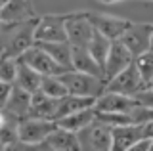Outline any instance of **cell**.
Segmentation results:
<instances>
[{"label":"cell","mask_w":153,"mask_h":151,"mask_svg":"<svg viewBox=\"0 0 153 151\" xmlns=\"http://www.w3.org/2000/svg\"><path fill=\"white\" fill-rule=\"evenodd\" d=\"M29 17H35L31 0H10L0 6V21H23Z\"/></svg>","instance_id":"cell-18"},{"label":"cell","mask_w":153,"mask_h":151,"mask_svg":"<svg viewBox=\"0 0 153 151\" xmlns=\"http://www.w3.org/2000/svg\"><path fill=\"white\" fill-rule=\"evenodd\" d=\"M69 13H48L38 17L36 42H63L67 40L65 23Z\"/></svg>","instance_id":"cell-5"},{"label":"cell","mask_w":153,"mask_h":151,"mask_svg":"<svg viewBox=\"0 0 153 151\" xmlns=\"http://www.w3.org/2000/svg\"><path fill=\"white\" fill-rule=\"evenodd\" d=\"M36 25L38 17H29L23 21H2V58H19L31 46L36 44Z\"/></svg>","instance_id":"cell-1"},{"label":"cell","mask_w":153,"mask_h":151,"mask_svg":"<svg viewBox=\"0 0 153 151\" xmlns=\"http://www.w3.org/2000/svg\"><path fill=\"white\" fill-rule=\"evenodd\" d=\"M151 33H153V25L151 23H130L124 35L121 36V40L124 46L136 56L143 54V52L151 50Z\"/></svg>","instance_id":"cell-7"},{"label":"cell","mask_w":153,"mask_h":151,"mask_svg":"<svg viewBox=\"0 0 153 151\" xmlns=\"http://www.w3.org/2000/svg\"><path fill=\"white\" fill-rule=\"evenodd\" d=\"M80 151H113V126L100 121L98 117L86 128L76 132Z\"/></svg>","instance_id":"cell-3"},{"label":"cell","mask_w":153,"mask_h":151,"mask_svg":"<svg viewBox=\"0 0 153 151\" xmlns=\"http://www.w3.org/2000/svg\"><path fill=\"white\" fill-rule=\"evenodd\" d=\"M40 90L44 94H48V96H52V98H57V100H61L63 96L69 94V90H67L65 82L61 81L59 75H46V77L42 78Z\"/></svg>","instance_id":"cell-25"},{"label":"cell","mask_w":153,"mask_h":151,"mask_svg":"<svg viewBox=\"0 0 153 151\" xmlns=\"http://www.w3.org/2000/svg\"><path fill=\"white\" fill-rule=\"evenodd\" d=\"M96 100L98 98H92V96H79V94H67L59 100V107H57V115H56V121L61 119V117H67L71 113H76L80 109H88V107H94L96 105Z\"/></svg>","instance_id":"cell-19"},{"label":"cell","mask_w":153,"mask_h":151,"mask_svg":"<svg viewBox=\"0 0 153 151\" xmlns=\"http://www.w3.org/2000/svg\"><path fill=\"white\" fill-rule=\"evenodd\" d=\"M57 128V122L50 119L27 117L19 121V144L16 149H36Z\"/></svg>","instance_id":"cell-2"},{"label":"cell","mask_w":153,"mask_h":151,"mask_svg":"<svg viewBox=\"0 0 153 151\" xmlns=\"http://www.w3.org/2000/svg\"><path fill=\"white\" fill-rule=\"evenodd\" d=\"M40 48H44L59 65L65 69H73V44L69 40L63 42H36Z\"/></svg>","instance_id":"cell-20"},{"label":"cell","mask_w":153,"mask_h":151,"mask_svg":"<svg viewBox=\"0 0 153 151\" xmlns=\"http://www.w3.org/2000/svg\"><path fill=\"white\" fill-rule=\"evenodd\" d=\"M134 63H136V69H138V73H140L143 84L147 86V84L153 81V50H147V52H143V54L136 56V58H134Z\"/></svg>","instance_id":"cell-26"},{"label":"cell","mask_w":153,"mask_h":151,"mask_svg":"<svg viewBox=\"0 0 153 151\" xmlns=\"http://www.w3.org/2000/svg\"><path fill=\"white\" fill-rule=\"evenodd\" d=\"M19 59H21L23 63L31 65L33 69H36L38 73H42L44 77L46 75H63L65 71H71V69H65L63 65H59L44 48H40L38 44L31 46L23 56H19Z\"/></svg>","instance_id":"cell-8"},{"label":"cell","mask_w":153,"mask_h":151,"mask_svg":"<svg viewBox=\"0 0 153 151\" xmlns=\"http://www.w3.org/2000/svg\"><path fill=\"white\" fill-rule=\"evenodd\" d=\"M96 117L100 121L107 122L109 126H123V124H130L134 122L132 113H123V111H96Z\"/></svg>","instance_id":"cell-27"},{"label":"cell","mask_w":153,"mask_h":151,"mask_svg":"<svg viewBox=\"0 0 153 151\" xmlns=\"http://www.w3.org/2000/svg\"><path fill=\"white\" fill-rule=\"evenodd\" d=\"M147 86H151V88H153V81H151V82H149V84H147Z\"/></svg>","instance_id":"cell-37"},{"label":"cell","mask_w":153,"mask_h":151,"mask_svg":"<svg viewBox=\"0 0 153 151\" xmlns=\"http://www.w3.org/2000/svg\"><path fill=\"white\" fill-rule=\"evenodd\" d=\"M151 151H153V145H151Z\"/></svg>","instance_id":"cell-38"},{"label":"cell","mask_w":153,"mask_h":151,"mask_svg":"<svg viewBox=\"0 0 153 151\" xmlns=\"http://www.w3.org/2000/svg\"><path fill=\"white\" fill-rule=\"evenodd\" d=\"M13 84H16V82H4V81H0V107H4V105H6V101L10 100L12 90H13Z\"/></svg>","instance_id":"cell-31"},{"label":"cell","mask_w":153,"mask_h":151,"mask_svg":"<svg viewBox=\"0 0 153 151\" xmlns=\"http://www.w3.org/2000/svg\"><path fill=\"white\" fill-rule=\"evenodd\" d=\"M132 119L134 122H146V121H153V107L147 109V107H136L132 111Z\"/></svg>","instance_id":"cell-30"},{"label":"cell","mask_w":153,"mask_h":151,"mask_svg":"<svg viewBox=\"0 0 153 151\" xmlns=\"http://www.w3.org/2000/svg\"><path fill=\"white\" fill-rule=\"evenodd\" d=\"M132 61H134V54H132V52L128 50L121 40H113L111 50H109V56H107L105 65H103L105 81L113 78L117 73H121L123 69H126Z\"/></svg>","instance_id":"cell-12"},{"label":"cell","mask_w":153,"mask_h":151,"mask_svg":"<svg viewBox=\"0 0 153 151\" xmlns=\"http://www.w3.org/2000/svg\"><path fill=\"white\" fill-rule=\"evenodd\" d=\"M151 2H153V0H151Z\"/></svg>","instance_id":"cell-39"},{"label":"cell","mask_w":153,"mask_h":151,"mask_svg":"<svg viewBox=\"0 0 153 151\" xmlns=\"http://www.w3.org/2000/svg\"><path fill=\"white\" fill-rule=\"evenodd\" d=\"M138 107L134 96H126V94L119 92H107L105 90L102 96H98L94 109L96 111H123V113H132Z\"/></svg>","instance_id":"cell-14"},{"label":"cell","mask_w":153,"mask_h":151,"mask_svg":"<svg viewBox=\"0 0 153 151\" xmlns=\"http://www.w3.org/2000/svg\"><path fill=\"white\" fill-rule=\"evenodd\" d=\"M151 145H153V140L149 138H140L134 144V147L130 151H151Z\"/></svg>","instance_id":"cell-32"},{"label":"cell","mask_w":153,"mask_h":151,"mask_svg":"<svg viewBox=\"0 0 153 151\" xmlns=\"http://www.w3.org/2000/svg\"><path fill=\"white\" fill-rule=\"evenodd\" d=\"M19 144V121L2 117L0 119V149H16Z\"/></svg>","instance_id":"cell-22"},{"label":"cell","mask_w":153,"mask_h":151,"mask_svg":"<svg viewBox=\"0 0 153 151\" xmlns=\"http://www.w3.org/2000/svg\"><path fill=\"white\" fill-rule=\"evenodd\" d=\"M94 119H96V109L94 107H88V109H80V111L71 113V115H67V117H61V119H57L56 122L61 128H67L71 132H80Z\"/></svg>","instance_id":"cell-21"},{"label":"cell","mask_w":153,"mask_h":151,"mask_svg":"<svg viewBox=\"0 0 153 151\" xmlns=\"http://www.w3.org/2000/svg\"><path fill=\"white\" fill-rule=\"evenodd\" d=\"M73 69L105 78L103 67L94 59V56L90 54L88 46H73Z\"/></svg>","instance_id":"cell-17"},{"label":"cell","mask_w":153,"mask_h":151,"mask_svg":"<svg viewBox=\"0 0 153 151\" xmlns=\"http://www.w3.org/2000/svg\"><path fill=\"white\" fill-rule=\"evenodd\" d=\"M113 2H121V0H109V4H113Z\"/></svg>","instance_id":"cell-34"},{"label":"cell","mask_w":153,"mask_h":151,"mask_svg":"<svg viewBox=\"0 0 153 151\" xmlns=\"http://www.w3.org/2000/svg\"><path fill=\"white\" fill-rule=\"evenodd\" d=\"M111 44H113V40L109 38V36L102 35L100 31H94V36H92V40H90V44H88V50L102 67L105 65V59H107V56H109Z\"/></svg>","instance_id":"cell-24"},{"label":"cell","mask_w":153,"mask_h":151,"mask_svg":"<svg viewBox=\"0 0 153 151\" xmlns=\"http://www.w3.org/2000/svg\"><path fill=\"white\" fill-rule=\"evenodd\" d=\"M65 29H67V40L73 46H88L96 31L92 21L88 19V12L69 13Z\"/></svg>","instance_id":"cell-6"},{"label":"cell","mask_w":153,"mask_h":151,"mask_svg":"<svg viewBox=\"0 0 153 151\" xmlns=\"http://www.w3.org/2000/svg\"><path fill=\"white\" fill-rule=\"evenodd\" d=\"M61 81L65 82L69 94H79V96H92L98 98L105 92V78L96 77L90 73H82V71H65L63 75H59Z\"/></svg>","instance_id":"cell-4"},{"label":"cell","mask_w":153,"mask_h":151,"mask_svg":"<svg viewBox=\"0 0 153 151\" xmlns=\"http://www.w3.org/2000/svg\"><path fill=\"white\" fill-rule=\"evenodd\" d=\"M31 103H33V92L21 88L19 84H13V90L6 105L0 107L2 109V117H10L16 121H23L31 113Z\"/></svg>","instance_id":"cell-10"},{"label":"cell","mask_w":153,"mask_h":151,"mask_svg":"<svg viewBox=\"0 0 153 151\" xmlns=\"http://www.w3.org/2000/svg\"><path fill=\"white\" fill-rule=\"evenodd\" d=\"M36 149H48V151H80V141L76 132H71L67 128H57L38 145Z\"/></svg>","instance_id":"cell-13"},{"label":"cell","mask_w":153,"mask_h":151,"mask_svg":"<svg viewBox=\"0 0 153 151\" xmlns=\"http://www.w3.org/2000/svg\"><path fill=\"white\" fill-rule=\"evenodd\" d=\"M142 132H143V138L153 140V121H146V122H142Z\"/></svg>","instance_id":"cell-33"},{"label":"cell","mask_w":153,"mask_h":151,"mask_svg":"<svg viewBox=\"0 0 153 151\" xmlns=\"http://www.w3.org/2000/svg\"><path fill=\"white\" fill-rule=\"evenodd\" d=\"M100 2H105V4H109V0H100Z\"/></svg>","instance_id":"cell-36"},{"label":"cell","mask_w":153,"mask_h":151,"mask_svg":"<svg viewBox=\"0 0 153 151\" xmlns=\"http://www.w3.org/2000/svg\"><path fill=\"white\" fill-rule=\"evenodd\" d=\"M151 50H153V33H151Z\"/></svg>","instance_id":"cell-35"},{"label":"cell","mask_w":153,"mask_h":151,"mask_svg":"<svg viewBox=\"0 0 153 151\" xmlns=\"http://www.w3.org/2000/svg\"><path fill=\"white\" fill-rule=\"evenodd\" d=\"M88 19L92 21L96 31H100L105 36H109L111 40H119L132 23L130 19H124V17L105 16V13H100V12H88Z\"/></svg>","instance_id":"cell-11"},{"label":"cell","mask_w":153,"mask_h":151,"mask_svg":"<svg viewBox=\"0 0 153 151\" xmlns=\"http://www.w3.org/2000/svg\"><path fill=\"white\" fill-rule=\"evenodd\" d=\"M140 138H143L142 122L115 126L113 128V151H130Z\"/></svg>","instance_id":"cell-15"},{"label":"cell","mask_w":153,"mask_h":151,"mask_svg":"<svg viewBox=\"0 0 153 151\" xmlns=\"http://www.w3.org/2000/svg\"><path fill=\"white\" fill-rule=\"evenodd\" d=\"M19 73V58H2L0 63V81L16 82Z\"/></svg>","instance_id":"cell-28"},{"label":"cell","mask_w":153,"mask_h":151,"mask_svg":"<svg viewBox=\"0 0 153 151\" xmlns=\"http://www.w3.org/2000/svg\"><path fill=\"white\" fill-rule=\"evenodd\" d=\"M143 86H146V84H143L134 61L126 69H123L121 73H117L113 78H109V81L105 82V90L107 92H119V94H126V96H134V94Z\"/></svg>","instance_id":"cell-9"},{"label":"cell","mask_w":153,"mask_h":151,"mask_svg":"<svg viewBox=\"0 0 153 151\" xmlns=\"http://www.w3.org/2000/svg\"><path fill=\"white\" fill-rule=\"evenodd\" d=\"M134 100H136L138 107H147V109H151L153 107V88L151 86L140 88V90L134 94Z\"/></svg>","instance_id":"cell-29"},{"label":"cell","mask_w":153,"mask_h":151,"mask_svg":"<svg viewBox=\"0 0 153 151\" xmlns=\"http://www.w3.org/2000/svg\"><path fill=\"white\" fill-rule=\"evenodd\" d=\"M42 78H44V75H42V73H38L36 69H33L31 65L23 63V61L19 59V73H17L16 84H19L21 88H25V90L35 94L36 90H40Z\"/></svg>","instance_id":"cell-23"},{"label":"cell","mask_w":153,"mask_h":151,"mask_svg":"<svg viewBox=\"0 0 153 151\" xmlns=\"http://www.w3.org/2000/svg\"><path fill=\"white\" fill-rule=\"evenodd\" d=\"M57 107H59V100L44 94L42 90H36L33 94V103H31V113L29 117H38V119H50L56 121Z\"/></svg>","instance_id":"cell-16"}]
</instances>
